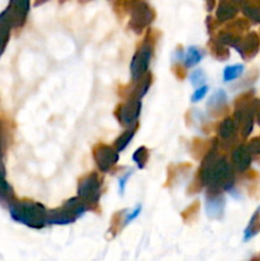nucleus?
Segmentation results:
<instances>
[{
    "label": "nucleus",
    "instance_id": "34",
    "mask_svg": "<svg viewBox=\"0 0 260 261\" xmlns=\"http://www.w3.org/2000/svg\"><path fill=\"white\" fill-rule=\"evenodd\" d=\"M133 175V171H130V172L125 173L124 176H122L121 178L119 180V188H120V194H124V190H125V185H126L127 180L130 178V176Z\"/></svg>",
    "mask_w": 260,
    "mask_h": 261
},
{
    "label": "nucleus",
    "instance_id": "25",
    "mask_svg": "<svg viewBox=\"0 0 260 261\" xmlns=\"http://www.w3.org/2000/svg\"><path fill=\"white\" fill-rule=\"evenodd\" d=\"M242 73H244V65H241V64H235V65L226 66L223 70V81H235V79L239 78Z\"/></svg>",
    "mask_w": 260,
    "mask_h": 261
},
{
    "label": "nucleus",
    "instance_id": "7",
    "mask_svg": "<svg viewBox=\"0 0 260 261\" xmlns=\"http://www.w3.org/2000/svg\"><path fill=\"white\" fill-rule=\"evenodd\" d=\"M140 110H142V101L137 98H126L124 103L119 105L116 110V117L120 124L124 127H130L138 124Z\"/></svg>",
    "mask_w": 260,
    "mask_h": 261
},
{
    "label": "nucleus",
    "instance_id": "23",
    "mask_svg": "<svg viewBox=\"0 0 260 261\" xmlns=\"http://www.w3.org/2000/svg\"><path fill=\"white\" fill-rule=\"evenodd\" d=\"M203 59V54L200 53L199 48H196L195 46H191L188 48L185 56H184V64H185V68H193L196 64H199Z\"/></svg>",
    "mask_w": 260,
    "mask_h": 261
},
{
    "label": "nucleus",
    "instance_id": "4",
    "mask_svg": "<svg viewBox=\"0 0 260 261\" xmlns=\"http://www.w3.org/2000/svg\"><path fill=\"white\" fill-rule=\"evenodd\" d=\"M153 48H154V40L152 38V32H148L145 40L143 41L140 47L138 48V51L132 59L130 73H132L133 82L139 81L148 73L150 59L153 55Z\"/></svg>",
    "mask_w": 260,
    "mask_h": 261
},
{
    "label": "nucleus",
    "instance_id": "30",
    "mask_svg": "<svg viewBox=\"0 0 260 261\" xmlns=\"http://www.w3.org/2000/svg\"><path fill=\"white\" fill-rule=\"evenodd\" d=\"M249 152L251 153V155H259L260 154V137L254 138L249 142V144L246 145Z\"/></svg>",
    "mask_w": 260,
    "mask_h": 261
},
{
    "label": "nucleus",
    "instance_id": "12",
    "mask_svg": "<svg viewBox=\"0 0 260 261\" xmlns=\"http://www.w3.org/2000/svg\"><path fill=\"white\" fill-rule=\"evenodd\" d=\"M224 198L222 193H211L209 191L205 201L206 216L212 219H219L223 216L224 211Z\"/></svg>",
    "mask_w": 260,
    "mask_h": 261
},
{
    "label": "nucleus",
    "instance_id": "35",
    "mask_svg": "<svg viewBox=\"0 0 260 261\" xmlns=\"http://www.w3.org/2000/svg\"><path fill=\"white\" fill-rule=\"evenodd\" d=\"M255 120L260 126V98L255 99Z\"/></svg>",
    "mask_w": 260,
    "mask_h": 261
},
{
    "label": "nucleus",
    "instance_id": "11",
    "mask_svg": "<svg viewBox=\"0 0 260 261\" xmlns=\"http://www.w3.org/2000/svg\"><path fill=\"white\" fill-rule=\"evenodd\" d=\"M231 163L235 170L239 171V172H245V171L249 170L250 165H251V153L249 152L246 145H237L232 150Z\"/></svg>",
    "mask_w": 260,
    "mask_h": 261
},
{
    "label": "nucleus",
    "instance_id": "32",
    "mask_svg": "<svg viewBox=\"0 0 260 261\" xmlns=\"http://www.w3.org/2000/svg\"><path fill=\"white\" fill-rule=\"evenodd\" d=\"M5 149V132H4V125L0 121V162H3V155H4Z\"/></svg>",
    "mask_w": 260,
    "mask_h": 261
},
{
    "label": "nucleus",
    "instance_id": "17",
    "mask_svg": "<svg viewBox=\"0 0 260 261\" xmlns=\"http://www.w3.org/2000/svg\"><path fill=\"white\" fill-rule=\"evenodd\" d=\"M150 82H152V75L148 73L145 74L143 78H140L139 81L134 82L132 89L127 92V98L142 99V97H144L145 93L148 92V89H149Z\"/></svg>",
    "mask_w": 260,
    "mask_h": 261
},
{
    "label": "nucleus",
    "instance_id": "37",
    "mask_svg": "<svg viewBox=\"0 0 260 261\" xmlns=\"http://www.w3.org/2000/svg\"><path fill=\"white\" fill-rule=\"evenodd\" d=\"M235 4L237 5H245L247 3V0H233Z\"/></svg>",
    "mask_w": 260,
    "mask_h": 261
},
{
    "label": "nucleus",
    "instance_id": "18",
    "mask_svg": "<svg viewBox=\"0 0 260 261\" xmlns=\"http://www.w3.org/2000/svg\"><path fill=\"white\" fill-rule=\"evenodd\" d=\"M237 14V8L233 4H231L227 0H223L219 4L218 9H217V20L219 23H224L227 20L232 19L233 17H236Z\"/></svg>",
    "mask_w": 260,
    "mask_h": 261
},
{
    "label": "nucleus",
    "instance_id": "3",
    "mask_svg": "<svg viewBox=\"0 0 260 261\" xmlns=\"http://www.w3.org/2000/svg\"><path fill=\"white\" fill-rule=\"evenodd\" d=\"M235 120L239 124L242 138H247L252 132L255 120V98L252 92L241 94L235 102Z\"/></svg>",
    "mask_w": 260,
    "mask_h": 261
},
{
    "label": "nucleus",
    "instance_id": "28",
    "mask_svg": "<svg viewBox=\"0 0 260 261\" xmlns=\"http://www.w3.org/2000/svg\"><path fill=\"white\" fill-rule=\"evenodd\" d=\"M190 82L194 87H196V88L200 86H204V84H205V74H204V71L200 70V69L194 70L190 75Z\"/></svg>",
    "mask_w": 260,
    "mask_h": 261
},
{
    "label": "nucleus",
    "instance_id": "33",
    "mask_svg": "<svg viewBox=\"0 0 260 261\" xmlns=\"http://www.w3.org/2000/svg\"><path fill=\"white\" fill-rule=\"evenodd\" d=\"M140 212H142V206H140V205H138L137 208L134 209V212H132V213H130L129 216H127L126 218L124 219V221H125V222H124V226H126V224H129L130 222H133V221H134V219L137 218L138 216H139V214H140Z\"/></svg>",
    "mask_w": 260,
    "mask_h": 261
},
{
    "label": "nucleus",
    "instance_id": "6",
    "mask_svg": "<svg viewBox=\"0 0 260 261\" xmlns=\"http://www.w3.org/2000/svg\"><path fill=\"white\" fill-rule=\"evenodd\" d=\"M130 13H132V15H130L129 27L137 35H140L154 19V14H153L152 9L144 2L133 3L132 8H130Z\"/></svg>",
    "mask_w": 260,
    "mask_h": 261
},
{
    "label": "nucleus",
    "instance_id": "20",
    "mask_svg": "<svg viewBox=\"0 0 260 261\" xmlns=\"http://www.w3.org/2000/svg\"><path fill=\"white\" fill-rule=\"evenodd\" d=\"M10 30H12V25L8 22L7 18H5L4 13L2 12L0 13V56L3 55L8 42H9Z\"/></svg>",
    "mask_w": 260,
    "mask_h": 261
},
{
    "label": "nucleus",
    "instance_id": "21",
    "mask_svg": "<svg viewBox=\"0 0 260 261\" xmlns=\"http://www.w3.org/2000/svg\"><path fill=\"white\" fill-rule=\"evenodd\" d=\"M137 127L138 124L133 125V126L130 127H126V130L117 138L116 142H115V148H116L117 152H122V150L126 149V147L130 144L132 139L134 138L135 133H137Z\"/></svg>",
    "mask_w": 260,
    "mask_h": 261
},
{
    "label": "nucleus",
    "instance_id": "22",
    "mask_svg": "<svg viewBox=\"0 0 260 261\" xmlns=\"http://www.w3.org/2000/svg\"><path fill=\"white\" fill-rule=\"evenodd\" d=\"M216 38L219 41V42L223 43V45L228 46V47L236 48V46L239 45L240 40H241L242 37H240L239 33L233 32V31H231L227 28L226 31H222V32H219L218 36H217Z\"/></svg>",
    "mask_w": 260,
    "mask_h": 261
},
{
    "label": "nucleus",
    "instance_id": "36",
    "mask_svg": "<svg viewBox=\"0 0 260 261\" xmlns=\"http://www.w3.org/2000/svg\"><path fill=\"white\" fill-rule=\"evenodd\" d=\"M172 70H173V73L176 74V75H177V78L178 79H183L184 76H185V68L183 69V70H181V66H173L172 68Z\"/></svg>",
    "mask_w": 260,
    "mask_h": 261
},
{
    "label": "nucleus",
    "instance_id": "16",
    "mask_svg": "<svg viewBox=\"0 0 260 261\" xmlns=\"http://www.w3.org/2000/svg\"><path fill=\"white\" fill-rule=\"evenodd\" d=\"M75 217L66 211L63 205L59 209H51L47 211V224H59V226H66L75 222Z\"/></svg>",
    "mask_w": 260,
    "mask_h": 261
},
{
    "label": "nucleus",
    "instance_id": "1",
    "mask_svg": "<svg viewBox=\"0 0 260 261\" xmlns=\"http://www.w3.org/2000/svg\"><path fill=\"white\" fill-rule=\"evenodd\" d=\"M199 181L211 193L228 191L235 185L233 166L218 153V142L204 154L199 170Z\"/></svg>",
    "mask_w": 260,
    "mask_h": 261
},
{
    "label": "nucleus",
    "instance_id": "5",
    "mask_svg": "<svg viewBox=\"0 0 260 261\" xmlns=\"http://www.w3.org/2000/svg\"><path fill=\"white\" fill-rule=\"evenodd\" d=\"M102 178L97 172H91L78 182V196L88 206L96 205L101 198Z\"/></svg>",
    "mask_w": 260,
    "mask_h": 261
},
{
    "label": "nucleus",
    "instance_id": "15",
    "mask_svg": "<svg viewBox=\"0 0 260 261\" xmlns=\"http://www.w3.org/2000/svg\"><path fill=\"white\" fill-rule=\"evenodd\" d=\"M227 103H228L227 93L223 89H218V91L212 94L208 103H206V107H208L209 114L213 115V116H218V115L222 114V111L226 110Z\"/></svg>",
    "mask_w": 260,
    "mask_h": 261
},
{
    "label": "nucleus",
    "instance_id": "8",
    "mask_svg": "<svg viewBox=\"0 0 260 261\" xmlns=\"http://www.w3.org/2000/svg\"><path fill=\"white\" fill-rule=\"evenodd\" d=\"M93 158L96 161L98 170L102 171V172H107L119 161V152H117L115 147L105 144V143H99V144L94 145Z\"/></svg>",
    "mask_w": 260,
    "mask_h": 261
},
{
    "label": "nucleus",
    "instance_id": "2",
    "mask_svg": "<svg viewBox=\"0 0 260 261\" xmlns=\"http://www.w3.org/2000/svg\"><path fill=\"white\" fill-rule=\"evenodd\" d=\"M8 209L13 221L24 224L30 228L42 229L47 224V209L40 203L15 199Z\"/></svg>",
    "mask_w": 260,
    "mask_h": 261
},
{
    "label": "nucleus",
    "instance_id": "19",
    "mask_svg": "<svg viewBox=\"0 0 260 261\" xmlns=\"http://www.w3.org/2000/svg\"><path fill=\"white\" fill-rule=\"evenodd\" d=\"M260 232V206L254 212V214L250 218L249 224L245 228L244 232V240L245 241H249L251 240L252 237L256 236L257 233Z\"/></svg>",
    "mask_w": 260,
    "mask_h": 261
},
{
    "label": "nucleus",
    "instance_id": "29",
    "mask_svg": "<svg viewBox=\"0 0 260 261\" xmlns=\"http://www.w3.org/2000/svg\"><path fill=\"white\" fill-rule=\"evenodd\" d=\"M228 30H231V31H233V32L241 35L242 32H246V31L249 30V23L244 19H239V20H236V22L231 23V24L228 25Z\"/></svg>",
    "mask_w": 260,
    "mask_h": 261
},
{
    "label": "nucleus",
    "instance_id": "24",
    "mask_svg": "<svg viewBox=\"0 0 260 261\" xmlns=\"http://www.w3.org/2000/svg\"><path fill=\"white\" fill-rule=\"evenodd\" d=\"M211 53L218 60H227L229 56V50L228 46L223 45L222 42H219L217 38H214L211 42Z\"/></svg>",
    "mask_w": 260,
    "mask_h": 261
},
{
    "label": "nucleus",
    "instance_id": "26",
    "mask_svg": "<svg viewBox=\"0 0 260 261\" xmlns=\"http://www.w3.org/2000/svg\"><path fill=\"white\" fill-rule=\"evenodd\" d=\"M148 158H149V152H148V149L145 147L138 148L134 152V154H133V161L137 163L138 168H140V170H143L145 167V165L148 162Z\"/></svg>",
    "mask_w": 260,
    "mask_h": 261
},
{
    "label": "nucleus",
    "instance_id": "10",
    "mask_svg": "<svg viewBox=\"0 0 260 261\" xmlns=\"http://www.w3.org/2000/svg\"><path fill=\"white\" fill-rule=\"evenodd\" d=\"M260 48V38L256 32H250L247 33L245 37L240 40L239 45L236 46V50L242 59L245 60H250V59L255 58Z\"/></svg>",
    "mask_w": 260,
    "mask_h": 261
},
{
    "label": "nucleus",
    "instance_id": "27",
    "mask_svg": "<svg viewBox=\"0 0 260 261\" xmlns=\"http://www.w3.org/2000/svg\"><path fill=\"white\" fill-rule=\"evenodd\" d=\"M244 14L254 23H260V4H245Z\"/></svg>",
    "mask_w": 260,
    "mask_h": 261
},
{
    "label": "nucleus",
    "instance_id": "9",
    "mask_svg": "<svg viewBox=\"0 0 260 261\" xmlns=\"http://www.w3.org/2000/svg\"><path fill=\"white\" fill-rule=\"evenodd\" d=\"M28 10H30V0H10L9 5L3 13L12 28H20L24 25Z\"/></svg>",
    "mask_w": 260,
    "mask_h": 261
},
{
    "label": "nucleus",
    "instance_id": "14",
    "mask_svg": "<svg viewBox=\"0 0 260 261\" xmlns=\"http://www.w3.org/2000/svg\"><path fill=\"white\" fill-rule=\"evenodd\" d=\"M15 200L14 190L5 177V167L3 162H0V205L9 206Z\"/></svg>",
    "mask_w": 260,
    "mask_h": 261
},
{
    "label": "nucleus",
    "instance_id": "13",
    "mask_svg": "<svg viewBox=\"0 0 260 261\" xmlns=\"http://www.w3.org/2000/svg\"><path fill=\"white\" fill-rule=\"evenodd\" d=\"M239 132V124L235 117H224L218 125V137L222 142H232Z\"/></svg>",
    "mask_w": 260,
    "mask_h": 261
},
{
    "label": "nucleus",
    "instance_id": "31",
    "mask_svg": "<svg viewBox=\"0 0 260 261\" xmlns=\"http://www.w3.org/2000/svg\"><path fill=\"white\" fill-rule=\"evenodd\" d=\"M206 92H208V86H206V84L198 87V88L195 89V92L193 93V96H191V102H199L201 98L205 97Z\"/></svg>",
    "mask_w": 260,
    "mask_h": 261
}]
</instances>
